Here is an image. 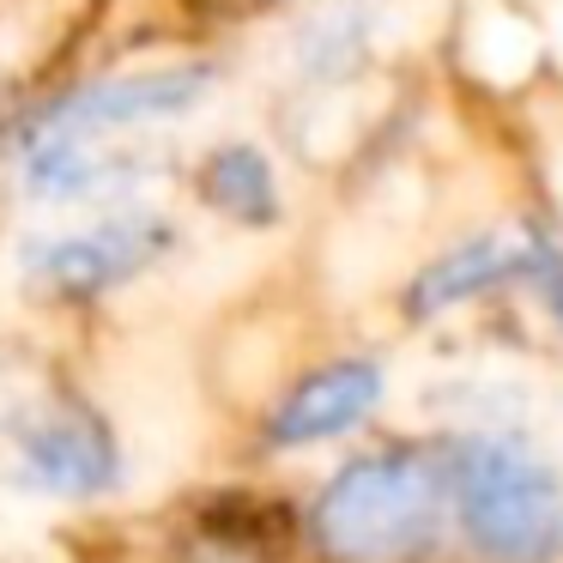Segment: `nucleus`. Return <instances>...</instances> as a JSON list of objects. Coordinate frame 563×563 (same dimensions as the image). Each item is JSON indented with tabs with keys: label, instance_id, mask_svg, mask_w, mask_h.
Segmentation results:
<instances>
[{
	"label": "nucleus",
	"instance_id": "1a4fd4ad",
	"mask_svg": "<svg viewBox=\"0 0 563 563\" xmlns=\"http://www.w3.org/2000/svg\"><path fill=\"white\" fill-rule=\"evenodd\" d=\"M539 291H545V297H551V309L563 316V255H558V249H551L545 273H539Z\"/></svg>",
	"mask_w": 563,
	"mask_h": 563
},
{
	"label": "nucleus",
	"instance_id": "6e6552de",
	"mask_svg": "<svg viewBox=\"0 0 563 563\" xmlns=\"http://www.w3.org/2000/svg\"><path fill=\"white\" fill-rule=\"evenodd\" d=\"M207 195L219 200L224 212H236V219H267V212H273V170H267V158H261L255 146L219 152L212 170H207Z\"/></svg>",
	"mask_w": 563,
	"mask_h": 563
},
{
	"label": "nucleus",
	"instance_id": "20e7f679",
	"mask_svg": "<svg viewBox=\"0 0 563 563\" xmlns=\"http://www.w3.org/2000/svg\"><path fill=\"white\" fill-rule=\"evenodd\" d=\"M158 249H164V224L146 219V212H128V219H103L74 236H49L25 261L37 279L62 285V291H103V285L134 279Z\"/></svg>",
	"mask_w": 563,
	"mask_h": 563
},
{
	"label": "nucleus",
	"instance_id": "39448f33",
	"mask_svg": "<svg viewBox=\"0 0 563 563\" xmlns=\"http://www.w3.org/2000/svg\"><path fill=\"white\" fill-rule=\"evenodd\" d=\"M19 478L49 497H98L115 485V449L86 412H49L19 430Z\"/></svg>",
	"mask_w": 563,
	"mask_h": 563
},
{
	"label": "nucleus",
	"instance_id": "7ed1b4c3",
	"mask_svg": "<svg viewBox=\"0 0 563 563\" xmlns=\"http://www.w3.org/2000/svg\"><path fill=\"white\" fill-rule=\"evenodd\" d=\"M212 86L207 67H164V74H128V79H103L91 91H74L67 103H55L37 122L31 146H49V140H67V146H86L103 128H134V122H164V115H183L200 103V91Z\"/></svg>",
	"mask_w": 563,
	"mask_h": 563
},
{
	"label": "nucleus",
	"instance_id": "f257e3e1",
	"mask_svg": "<svg viewBox=\"0 0 563 563\" xmlns=\"http://www.w3.org/2000/svg\"><path fill=\"white\" fill-rule=\"evenodd\" d=\"M449 466L424 454H364L316 497V545L333 563H418L449 515Z\"/></svg>",
	"mask_w": 563,
	"mask_h": 563
},
{
	"label": "nucleus",
	"instance_id": "0eeeda50",
	"mask_svg": "<svg viewBox=\"0 0 563 563\" xmlns=\"http://www.w3.org/2000/svg\"><path fill=\"white\" fill-rule=\"evenodd\" d=\"M382 400V369L364 364V357H345V364H328L316 376H303L291 388V400L273 412V437L279 442H328L345 437L352 424H364Z\"/></svg>",
	"mask_w": 563,
	"mask_h": 563
},
{
	"label": "nucleus",
	"instance_id": "f03ea898",
	"mask_svg": "<svg viewBox=\"0 0 563 563\" xmlns=\"http://www.w3.org/2000/svg\"><path fill=\"white\" fill-rule=\"evenodd\" d=\"M461 533L490 563L563 558V478L515 437H466L449 461Z\"/></svg>",
	"mask_w": 563,
	"mask_h": 563
},
{
	"label": "nucleus",
	"instance_id": "423d86ee",
	"mask_svg": "<svg viewBox=\"0 0 563 563\" xmlns=\"http://www.w3.org/2000/svg\"><path fill=\"white\" fill-rule=\"evenodd\" d=\"M545 261H551V243H539V236H473V243L449 249L437 267L418 273L412 309L418 316H442V309L466 303L478 291H497V285H515V279L539 285Z\"/></svg>",
	"mask_w": 563,
	"mask_h": 563
}]
</instances>
